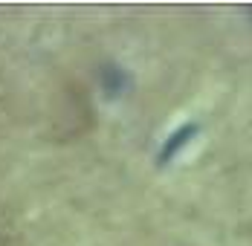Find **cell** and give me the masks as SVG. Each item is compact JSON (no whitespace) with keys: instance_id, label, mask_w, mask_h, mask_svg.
Listing matches in <instances>:
<instances>
[{"instance_id":"1","label":"cell","mask_w":252,"mask_h":246,"mask_svg":"<svg viewBox=\"0 0 252 246\" xmlns=\"http://www.w3.org/2000/svg\"><path fill=\"white\" fill-rule=\"evenodd\" d=\"M12 244V229L3 223V217H0V246H9Z\"/></svg>"}]
</instances>
